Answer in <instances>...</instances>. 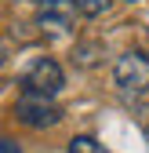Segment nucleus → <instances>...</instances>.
<instances>
[{
    "mask_svg": "<svg viewBox=\"0 0 149 153\" xmlns=\"http://www.w3.org/2000/svg\"><path fill=\"white\" fill-rule=\"evenodd\" d=\"M113 84L127 99L149 95V55L145 51H124L113 62Z\"/></svg>",
    "mask_w": 149,
    "mask_h": 153,
    "instance_id": "obj_1",
    "label": "nucleus"
},
{
    "mask_svg": "<svg viewBox=\"0 0 149 153\" xmlns=\"http://www.w3.org/2000/svg\"><path fill=\"white\" fill-rule=\"evenodd\" d=\"M66 88V73H62V66L55 62V59H33L29 66H26V73H22V91H29V95H44V99H55Z\"/></svg>",
    "mask_w": 149,
    "mask_h": 153,
    "instance_id": "obj_2",
    "label": "nucleus"
},
{
    "mask_svg": "<svg viewBox=\"0 0 149 153\" xmlns=\"http://www.w3.org/2000/svg\"><path fill=\"white\" fill-rule=\"evenodd\" d=\"M36 26L44 36H69L77 29V4L73 0H40L36 4Z\"/></svg>",
    "mask_w": 149,
    "mask_h": 153,
    "instance_id": "obj_3",
    "label": "nucleus"
},
{
    "mask_svg": "<svg viewBox=\"0 0 149 153\" xmlns=\"http://www.w3.org/2000/svg\"><path fill=\"white\" fill-rule=\"evenodd\" d=\"M15 117H18V124H26L33 131H44V128H55L62 120V109L55 106L51 99H44V95L22 91V99L15 102Z\"/></svg>",
    "mask_w": 149,
    "mask_h": 153,
    "instance_id": "obj_4",
    "label": "nucleus"
},
{
    "mask_svg": "<svg viewBox=\"0 0 149 153\" xmlns=\"http://www.w3.org/2000/svg\"><path fill=\"white\" fill-rule=\"evenodd\" d=\"M69 153H109L98 139H91V135H73L69 139Z\"/></svg>",
    "mask_w": 149,
    "mask_h": 153,
    "instance_id": "obj_5",
    "label": "nucleus"
},
{
    "mask_svg": "<svg viewBox=\"0 0 149 153\" xmlns=\"http://www.w3.org/2000/svg\"><path fill=\"white\" fill-rule=\"evenodd\" d=\"M73 4H77V11L84 18H98V15L109 11V0H73Z\"/></svg>",
    "mask_w": 149,
    "mask_h": 153,
    "instance_id": "obj_6",
    "label": "nucleus"
},
{
    "mask_svg": "<svg viewBox=\"0 0 149 153\" xmlns=\"http://www.w3.org/2000/svg\"><path fill=\"white\" fill-rule=\"evenodd\" d=\"M0 149H4V153H22V149H18V142H15V139H4V142H0Z\"/></svg>",
    "mask_w": 149,
    "mask_h": 153,
    "instance_id": "obj_7",
    "label": "nucleus"
},
{
    "mask_svg": "<svg viewBox=\"0 0 149 153\" xmlns=\"http://www.w3.org/2000/svg\"><path fill=\"white\" fill-rule=\"evenodd\" d=\"M127 4H138V0H127Z\"/></svg>",
    "mask_w": 149,
    "mask_h": 153,
    "instance_id": "obj_8",
    "label": "nucleus"
}]
</instances>
